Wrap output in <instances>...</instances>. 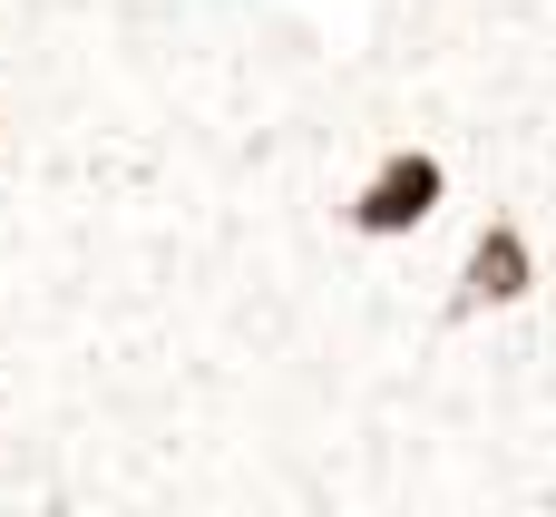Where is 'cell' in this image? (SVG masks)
Instances as JSON below:
<instances>
[{
    "instance_id": "obj_1",
    "label": "cell",
    "mask_w": 556,
    "mask_h": 517,
    "mask_svg": "<svg viewBox=\"0 0 556 517\" xmlns=\"http://www.w3.org/2000/svg\"><path fill=\"white\" fill-rule=\"evenodd\" d=\"M0 508L556 517V0H0Z\"/></svg>"
},
{
    "instance_id": "obj_2",
    "label": "cell",
    "mask_w": 556,
    "mask_h": 517,
    "mask_svg": "<svg viewBox=\"0 0 556 517\" xmlns=\"http://www.w3.org/2000/svg\"><path fill=\"white\" fill-rule=\"evenodd\" d=\"M10 137H20V108H10V88H0V166H10Z\"/></svg>"
}]
</instances>
